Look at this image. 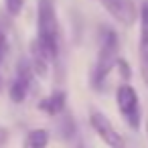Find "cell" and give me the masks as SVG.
<instances>
[{
    "mask_svg": "<svg viewBox=\"0 0 148 148\" xmlns=\"http://www.w3.org/2000/svg\"><path fill=\"white\" fill-rule=\"evenodd\" d=\"M35 41L45 49V53L55 61L61 51V29L57 18V8L53 0H39L37 2V37Z\"/></svg>",
    "mask_w": 148,
    "mask_h": 148,
    "instance_id": "cell-1",
    "label": "cell"
},
{
    "mask_svg": "<svg viewBox=\"0 0 148 148\" xmlns=\"http://www.w3.org/2000/svg\"><path fill=\"white\" fill-rule=\"evenodd\" d=\"M118 53H120V39L114 29H101L99 33V47L95 55V63L91 69V85L95 89H101L112 69L118 65Z\"/></svg>",
    "mask_w": 148,
    "mask_h": 148,
    "instance_id": "cell-2",
    "label": "cell"
},
{
    "mask_svg": "<svg viewBox=\"0 0 148 148\" xmlns=\"http://www.w3.org/2000/svg\"><path fill=\"white\" fill-rule=\"evenodd\" d=\"M116 103L118 110L122 114V118L126 120V124L132 130H140L142 126V110H140V99L136 89L130 83H122L116 89Z\"/></svg>",
    "mask_w": 148,
    "mask_h": 148,
    "instance_id": "cell-3",
    "label": "cell"
},
{
    "mask_svg": "<svg viewBox=\"0 0 148 148\" xmlns=\"http://www.w3.org/2000/svg\"><path fill=\"white\" fill-rule=\"evenodd\" d=\"M35 69L31 65L29 59H21L18 65H16V73H14V79L10 83V89H8V95L14 103H23L33 87V81H35Z\"/></svg>",
    "mask_w": 148,
    "mask_h": 148,
    "instance_id": "cell-4",
    "label": "cell"
},
{
    "mask_svg": "<svg viewBox=\"0 0 148 148\" xmlns=\"http://www.w3.org/2000/svg\"><path fill=\"white\" fill-rule=\"evenodd\" d=\"M89 124H91V128L95 130V134H97L110 148H124V146H126L122 134L114 128V124L110 122V118L103 116L99 110H91V112H89Z\"/></svg>",
    "mask_w": 148,
    "mask_h": 148,
    "instance_id": "cell-5",
    "label": "cell"
},
{
    "mask_svg": "<svg viewBox=\"0 0 148 148\" xmlns=\"http://www.w3.org/2000/svg\"><path fill=\"white\" fill-rule=\"evenodd\" d=\"M97 2L122 27H132L140 16V8L136 6L134 0H97Z\"/></svg>",
    "mask_w": 148,
    "mask_h": 148,
    "instance_id": "cell-6",
    "label": "cell"
},
{
    "mask_svg": "<svg viewBox=\"0 0 148 148\" xmlns=\"http://www.w3.org/2000/svg\"><path fill=\"white\" fill-rule=\"evenodd\" d=\"M29 61H31V65H33V69H35V73L39 75V77H43V75H47V71H49V65L53 63L51 61V57L45 53V49L33 39L31 41V53H29Z\"/></svg>",
    "mask_w": 148,
    "mask_h": 148,
    "instance_id": "cell-7",
    "label": "cell"
},
{
    "mask_svg": "<svg viewBox=\"0 0 148 148\" xmlns=\"http://www.w3.org/2000/svg\"><path fill=\"white\" fill-rule=\"evenodd\" d=\"M65 101H67V93L63 89H57V91L49 93L45 99L39 101V110L49 114V116H59L65 110Z\"/></svg>",
    "mask_w": 148,
    "mask_h": 148,
    "instance_id": "cell-8",
    "label": "cell"
},
{
    "mask_svg": "<svg viewBox=\"0 0 148 148\" xmlns=\"http://www.w3.org/2000/svg\"><path fill=\"white\" fill-rule=\"evenodd\" d=\"M49 138H51L49 130H45V128H35V130H31V132L27 134V138H25V148H47Z\"/></svg>",
    "mask_w": 148,
    "mask_h": 148,
    "instance_id": "cell-9",
    "label": "cell"
},
{
    "mask_svg": "<svg viewBox=\"0 0 148 148\" xmlns=\"http://www.w3.org/2000/svg\"><path fill=\"white\" fill-rule=\"evenodd\" d=\"M140 47H148V0H144L140 6Z\"/></svg>",
    "mask_w": 148,
    "mask_h": 148,
    "instance_id": "cell-10",
    "label": "cell"
},
{
    "mask_svg": "<svg viewBox=\"0 0 148 148\" xmlns=\"http://www.w3.org/2000/svg\"><path fill=\"white\" fill-rule=\"evenodd\" d=\"M23 6H25V0H4V8L8 16H18L23 12Z\"/></svg>",
    "mask_w": 148,
    "mask_h": 148,
    "instance_id": "cell-11",
    "label": "cell"
},
{
    "mask_svg": "<svg viewBox=\"0 0 148 148\" xmlns=\"http://www.w3.org/2000/svg\"><path fill=\"white\" fill-rule=\"evenodd\" d=\"M6 51H8V29L0 23V65L6 57Z\"/></svg>",
    "mask_w": 148,
    "mask_h": 148,
    "instance_id": "cell-12",
    "label": "cell"
},
{
    "mask_svg": "<svg viewBox=\"0 0 148 148\" xmlns=\"http://www.w3.org/2000/svg\"><path fill=\"white\" fill-rule=\"evenodd\" d=\"M140 71L144 83L148 85V47H140Z\"/></svg>",
    "mask_w": 148,
    "mask_h": 148,
    "instance_id": "cell-13",
    "label": "cell"
},
{
    "mask_svg": "<svg viewBox=\"0 0 148 148\" xmlns=\"http://www.w3.org/2000/svg\"><path fill=\"white\" fill-rule=\"evenodd\" d=\"M118 71H120V75H122V79H124V83H128V79L132 77V69H130V65H128V61L126 59H118Z\"/></svg>",
    "mask_w": 148,
    "mask_h": 148,
    "instance_id": "cell-14",
    "label": "cell"
},
{
    "mask_svg": "<svg viewBox=\"0 0 148 148\" xmlns=\"http://www.w3.org/2000/svg\"><path fill=\"white\" fill-rule=\"evenodd\" d=\"M6 140H8V130L6 128H0V148L6 144Z\"/></svg>",
    "mask_w": 148,
    "mask_h": 148,
    "instance_id": "cell-15",
    "label": "cell"
},
{
    "mask_svg": "<svg viewBox=\"0 0 148 148\" xmlns=\"http://www.w3.org/2000/svg\"><path fill=\"white\" fill-rule=\"evenodd\" d=\"M2 85H4V81H2V77H0V89H2Z\"/></svg>",
    "mask_w": 148,
    "mask_h": 148,
    "instance_id": "cell-16",
    "label": "cell"
},
{
    "mask_svg": "<svg viewBox=\"0 0 148 148\" xmlns=\"http://www.w3.org/2000/svg\"><path fill=\"white\" fill-rule=\"evenodd\" d=\"M146 134H148V124H146Z\"/></svg>",
    "mask_w": 148,
    "mask_h": 148,
    "instance_id": "cell-17",
    "label": "cell"
}]
</instances>
